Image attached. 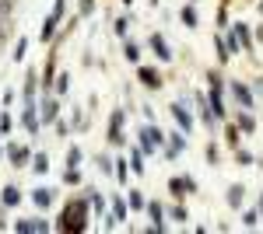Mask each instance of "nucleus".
<instances>
[{
    "mask_svg": "<svg viewBox=\"0 0 263 234\" xmlns=\"http://www.w3.org/2000/svg\"><path fill=\"white\" fill-rule=\"evenodd\" d=\"M126 214H130V203H123V196H116L112 199V217L116 220H126Z\"/></svg>",
    "mask_w": 263,
    "mask_h": 234,
    "instance_id": "16",
    "label": "nucleus"
},
{
    "mask_svg": "<svg viewBox=\"0 0 263 234\" xmlns=\"http://www.w3.org/2000/svg\"><path fill=\"white\" fill-rule=\"evenodd\" d=\"M242 224H246V227H256V224H260V214H253V210H249V214L242 217Z\"/></svg>",
    "mask_w": 263,
    "mask_h": 234,
    "instance_id": "34",
    "label": "nucleus"
},
{
    "mask_svg": "<svg viewBox=\"0 0 263 234\" xmlns=\"http://www.w3.org/2000/svg\"><path fill=\"white\" fill-rule=\"evenodd\" d=\"M235 35H239V42H242V53H249V49H253V35H249V28H246V25H235Z\"/></svg>",
    "mask_w": 263,
    "mask_h": 234,
    "instance_id": "17",
    "label": "nucleus"
},
{
    "mask_svg": "<svg viewBox=\"0 0 263 234\" xmlns=\"http://www.w3.org/2000/svg\"><path fill=\"white\" fill-rule=\"evenodd\" d=\"M11 126H14V122H11V112H4V116H0V133H11Z\"/></svg>",
    "mask_w": 263,
    "mask_h": 234,
    "instance_id": "33",
    "label": "nucleus"
},
{
    "mask_svg": "<svg viewBox=\"0 0 263 234\" xmlns=\"http://www.w3.org/2000/svg\"><path fill=\"white\" fill-rule=\"evenodd\" d=\"M18 203H21V193L14 185H7V189H4V206H18Z\"/></svg>",
    "mask_w": 263,
    "mask_h": 234,
    "instance_id": "21",
    "label": "nucleus"
},
{
    "mask_svg": "<svg viewBox=\"0 0 263 234\" xmlns=\"http://www.w3.org/2000/svg\"><path fill=\"white\" fill-rule=\"evenodd\" d=\"M137 137H141V140H137V147L144 151V157H147V154H155V147H158V143H155V137H151V122L144 126V130L137 133Z\"/></svg>",
    "mask_w": 263,
    "mask_h": 234,
    "instance_id": "10",
    "label": "nucleus"
},
{
    "mask_svg": "<svg viewBox=\"0 0 263 234\" xmlns=\"http://www.w3.org/2000/svg\"><path fill=\"white\" fill-rule=\"evenodd\" d=\"M88 199H74V203H67V210L60 214V220H57V227L60 231H84L88 224Z\"/></svg>",
    "mask_w": 263,
    "mask_h": 234,
    "instance_id": "1",
    "label": "nucleus"
},
{
    "mask_svg": "<svg viewBox=\"0 0 263 234\" xmlns=\"http://www.w3.org/2000/svg\"><path fill=\"white\" fill-rule=\"evenodd\" d=\"M224 49H228V53H242V42H239V35H235V28L224 35Z\"/></svg>",
    "mask_w": 263,
    "mask_h": 234,
    "instance_id": "19",
    "label": "nucleus"
},
{
    "mask_svg": "<svg viewBox=\"0 0 263 234\" xmlns=\"http://www.w3.org/2000/svg\"><path fill=\"white\" fill-rule=\"evenodd\" d=\"M224 199H228V206H242V185H232Z\"/></svg>",
    "mask_w": 263,
    "mask_h": 234,
    "instance_id": "22",
    "label": "nucleus"
},
{
    "mask_svg": "<svg viewBox=\"0 0 263 234\" xmlns=\"http://www.w3.org/2000/svg\"><path fill=\"white\" fill-rule=\"evenodd\" d=\"M123 4H134V0H123Z\"/></svg>",
    "mask_w": 263,
    "mask_h": 234,
    "instance_id": "45",
    "label": "nucleus"
},
{
    "mask_svg": "<svg viewBox=\"0 0 263 234\" xmlns=\"http://www.w3.org/2000/svg\"><path fill=\"white\" fill-rule=\"evenodd\" d=\"M88 203H91V206H95V210H102V206H105V199H102L99 193H91V196H88Z\"/></svg>",
    "mask_w": 263,
    "mask_h": 234,
    "instance_id": "38",
    "label": "nucleus"
},
{
    "mask_svg": "<svg viewBox=\"0 0 263 234\" xmlns=\"http://www.w3.org/2000/svg\"><path fill=\"white\" fill-rule=\"evenodd\" d=\"M7 25H11V18H0V42L7 39Z\"/></svg>",
    "mask_w": 263,
    "mask_h": 234,
    "instance_id": "42",
    "label": "nucleus"
},
{
    "mask_svg": "<svg viewBox=\"0 0 263 234\" xmlns=\"http://www.w3.org/2000/svg\"><path fill=\"white\" fill-rule=\"evenodd\" d=\"M32 203H35L39 210H46V206L53 203V189H35V193H32Z\"/></svg>",
    "mask_w": 263,
    "mask_h": 234,
    "instance_id": "13",
    "label": "nucleus"
},
{
    "mask_svg": "<svg viewBox=\"0 0 263 234\" xmlns=\"http://www.w3.org/2000/svg\"><path fill=\"white\" fill-rule=\"evenodd\" d=\"M42 122H57V119H60V105H57V98H46V101H42Z\"/></svg>",
    "mask_w": 263,
    "mask_h": 234,
    "instance_id": "11",
    "label": "nucleus"
},
{
    "mask_svg": "<svg viewBox=\"0 0 263 234\" xmlns=\"http://www.w3.org/2000/svg\"><path fill=\"white\" fill-rule=\"evenodd\" d=\"M235 126H239L242 133H253V130H256V119L249 116V112H239V116H235Z\"/></svg>",
    "mask_w": 263,
    "mask_h": 234,
    "instance_id": "15",
    "label": "nucleus"
},
{
    "mask_svg": "<svg viewBox=\"0 0 263 234\" xmlns=\"http://www.w3.org/2000/svg\"><path fill=\"white\" fill-rule=\"evenodd\" d=\"M239 133H242V130H239V126L232 122V126H228V133H224V140H228V147H235V143H239Z\"/></svg>",
    "mask_w": 263,
    "mask_h": 234,
    "instance_id": "27",
    "label": "nucleus"
},
{
    "mask_svg": "<svg viewBox=\"0 0 263 234\" xmlns=\"http://www.w3.org/2000/svg\"><path fill=\"white\" fill-rule=\"evenodd\" d=\"M256 35H260V42H263V28H260V32H256Z\"/></svg>",
    "mask_w": 263,
    "mask_h": 234,
    "instance_id": "44",
    "label": "nucleus"
},
{
    "mask_svg": "<svg viewBox=\"0 0 263 234\" xmlns=\"http://www.w3.org/2000/svg\"><path fill=\"white\" fill-rule=\"evenodd\" d=\"M126 175H130V161H116V178H120V182H126Z\"/></svg>",
    "mask_w": 263,
    "mask_h": 234,
    "instance_id": "26",
    "label": "nucleus"
},
{
    "mask_svg": "<svg viewBox=\"0 0 263 234\" xmlns=\"http://www.w3.org/2000/svg\"><path fill=\"white\" fill-rule=\"evenodd\" d=\"M25 53H28V39H18V46H14V53H11V56H14V59H25Z\"/></svg>",
    "mask_w": 263,
    "mask_h": 234,
    "instance_id": "30",
    "label": "nucleus"
},
{
    "mask_svg": "<svg viewBox=\"0 0 263 234\" xmlns=\"http://www.w3.org/2000/svg\"><path fill=\"white\" fill-rule=\"evenodd\" d=\"M123 122H126V112L116 109V112L109 116V137H105L112 147H123Z\"/></svg>",
    "mask_w": 263,
    "mask_h": 234,
    "instance_id": "2",
    "label": "nucleus"
},
{
    "mask_svg": "<svg viewBox=\"0 0 263 234\" xmlns=\"http://www.w3.org/2000/svg\"><path fill=\"white\" fill-rule=\"evenodd\" d=\"M14 14V0H0V18H11Z\"/></svg>",
    "mask_w": 263,
    "mask_h": 234,
    "instance_id": "32",
    "label": "nucleus"
},
{
    "mask_svg": "<svg viewBox=\"0 0 263 234\" xmlns=\"http://www.w3.org/2000/svg\"><path fill=\"white\" fill-rule=\"evenodd\" d=\"M182 25H186V28H197V11H193V4H186V7H182Z\"/></svg>",
    "mask_w": 263,
    "mask_h": 234,
    "instance_id": "20",
    "label": "nucleus"
},
{
    "mask_svg": "<svg viewBox=\"0 0 263 234\" xmlns=\"http://www.w3.org/2000/svg\"><path fill=\"white\" fill-rule=\"evenodd\" d=\"M63 182L78 185V182H81V172H78V168H67V172H63Z\"/></svg>",
    "mask_w": 263,
    "mask_h": 234,
    "instance_id": "31",
    "label": "nucleus"
},
{
    "mask_svg": "<svg viewBox=\"0 0 263 234\" xmlns=\"http://www.w3.org/2000/svg\"><path fill=\"white\" fill-rule=\"evenodd\" d=\"M81 164V147H70L67 151V168H78Z\"/></svg>",
    "mask_w": 263,
    "mask_h": 234,
    "instance_id": "24",
    "label": "nucleus"
},
{
    "mask_svg": "<svg viewBox=\"0 0 263 234\" xmlns=\"http://www.w3.org/2000/svg\"><path fill=\"white\" fill-rule=\"evenodd\" d=\"M126 203H130V210H144V206H147V199H144V193H137V189L130 193V199H126Z\"/></svg>",
    "mask_w": 263,
    "mask_h": 234,
    "instance_id": "23",
    "label": "nucleus"
},
{
    "mask_svg": "<svg viewBox=\"0 0 263 234\" xmlns=\"http://www.w3.org/2000/svg\"><path fill=\"white\" fill-rule=\"evenodd\" d=\"M0 157H4V154H0Z\"/></svg>",
    "mask_w": 263,
    "mask_h": 234,
    "instance_id": "46",
    "label": "nucleus"
},
{
    "mask_svg": "<svg viewBox=\"0 0 263 234\" xmlns=\"http://www.w3.org/2000/svg\"><path fill=\"white\" fill-rule=\"evenodd\" d=\"M7 154H11V161H14V164H25V161L32 157V151H28V147H11Z\"/></svg>",
    "mask_w": 263,
    "mask_h": 234,
    "instance_id": "18",
    "label": "nucleus"
},
{
    "mask_svg": "<svg viewBox=\"0 0 263 234\" xmlns=\"http://www.w3.org/2000/svg\"><path fill=\"white\" fill-rule=\"evenodd\" d=\"M172 119L179 122V130H182V133H190V130H193V116L186 112V105H179V101L172 105Z\"/></svg>",
    "mask_w": 263,
    "mask_h": 234,
    "instance_id": "5",
    "label": "nucleus"
},
{
    "mask_svg": "<svg viewBox=\"0 0 263 234\" xmlns=\"http://www.w3.org/2000/svg\"><path fill=\"white\" fill-rule=\"evenodd\" d=\"M14 231L18 234H42V231H49V224L46 220H18Z\"/></svg>",
    "mask_w": 263,
    "mask_h": 234,
    "instance_id": "7",
    "label": "nucleus"
},
{
    "mask_svg": "<svg viewBox=\"0 0 263 234\" xmlns=\"http://www.w3.org/2000/svg\"><path fill=\"white\" fill-rule=\"evenodd\" d=\"M137 80H141L144 88H151V91H158V88L165 84L162 74H158V70H151V67H141V70H137Z\"/></svg>",
    "mask_w": 263,
    "mask_h": 234,
    "instance_id": "3",
    "label": "nucleus"
},
{
    "mask_svg": "<svg viewBox=\"0 0 263 234\" xmlns=\"http://www.w3.org/2000/svg\"><path fill=\"white\" fill-rule=\"evenodd\" d=\"M67 88H70V77H67V74L57 77V91H60V95H67Z\"/></svg>",
    "mask_w": 263,
    "mask_h": 234,
    "instance_id": "36",
    "label": "nucleus"
},
{
    "mask_svg": "<svg viewBox=\"0 0 263 234\" xmlns=\"http://www.w3.org/2000/svg\"><path fill=\"white\" fill-rule=\"evenodd\" d=\"M172 220H179V224H182V220H186V210H182V206H172Z\"/></svg>",
    "mask_w": 263,
    "mask_h": 234,
    "instance_id": "41",
    "label": "nucleus"
},
{
    "mask_svg": "<svg viewBox=\"0 0 263 234\" xmlns=\"http://www.w3.org/2000/svg\"><path fill=\"white\" fill-rule=\"evenodd\" d=\"M260 214H263V193H260Z\"/></svg>",
    "mask_w": 263,
    "mask_h": 234,
    "instance_id": "43",
    "label": "nucleus"
},
{
    "mask_svg": "<svg viewBox=\"0 0 263 234\" xmlns=\"http://www.w3.org/2000/svg\"><path fill=\"white\" fill-rule=\"evenodd\" d=\"M232 95H235V101H239L242 109H253V91H249L246 84H239V80H232Z\"/></svg>",
    "mask_w": 263,
    "mask_h": 234,
    "instance_id": "8",
    "label": "nucleus"
},
{
    "mask_svg": "<svg viewBox=\"0 0 263 234\" xmlns=\"http://www.w3.org/2000/svg\"><path fill=\"white\" fill-rule=\"evenodd\" d=\"M123 56L130 59V63H137V59H141V49H137L134 42H126V53H123Z\"/></svg>",
    "mask_w": 263,
    "mask_h": 234,
    "instance_id": "29",
    "label": "nucleus"
},
{
    "mask_svg": "<svg viewBox=\"0 0 263 234\" xmlns=\"http://www.w3.org/2000/svg\"><path fill=\"white\" fill-rule=\"evenodd\" d=\"M32 168H35L39 175H46V172H49V161H46V154H39V157H35V161H32Z\"/></svg>",
    "mask_w": 263,
    "mask_h": 234,
    "instance_id": "28",
    "label": "nucleus"
},
{
    "mask_svg": "<svg viewBox=\"0 0 263 234\" xmlns=\"http://www.w3.org/2000/svg\"><path fill=\"white\" fill-rule=\"evenodd\" d=\"M151 49H155V56H158V59H165V63L172 59V49H168V42H165V35H158V32L151 35Z\"/></svg>",
    "mask_w": 263,
    "mask_h": 234,
    "instance_id": "9",
    "label": "nucleus"
},
{
    "mask_svg": "<svg viewBox=\"0 0 263 234\" xmlns=\"http://www.w3.org/2000/svg\"><path fill=\"white\" fill-rule=\"evenodd\" d=\"M235 161H239V164H253V154H249V151H235Z\"/></svg>",
    "mask_w": 263,
    "mask_h": 234,
    "instance_id": "37",
    "label": "nucleus"
},
{
    "mask_svg": "<svg viewBox=\"0 0 263 234\" xmlns=\"http://www.w3.org/2000/svg\"><path fill=\"white\" fill-rule=\"evenodd\" d=\"M126 28H130V21H126V18H120V21H116V35H120V39L126 35Z\"/></svg>",
    "mask_w": 263,
    "mask_h": 234,
    "instance_id": "39",
    "label": "nucleus"
},
{
    "mask_svg": "<svg viewBox=\"0 0 263 234\" xmlns=\"http://www.w3.org/2000/svg\"><path fill=\"white\" fill-rule=\"evenodd\" d=\"M130 172H134V175H144V172H147V164H144V151H141V147H134V151H130Z\"/></svg>",
    "mask_w": 263,
    "mask_h": 234,
    "instance_id": "12",
    "label": "nucleus"
},
{
    "mask_svg": "<svg viewBox=\"0 0 263 234\" xmlns=\"http://www.w3.org/2000/svg\"><path fill=\"white\" fill-rule=\"evenodd\" d=\"M35 84H39V74L28 70V77H25V101H35Z\"/></svg>",
    "mask_w": 263,
    "mask_h": 234,
    "instance_id": "14",
    "label": "nucleus"
},
{
    "mask_svg": "<svg viewBox=\"0 0 263 234\" xmlns=\"http://www.w3.org/2000/svg\"><path fill=\"white\" fill-rule=\"evenodd\" d=\"M182 151H186V133H172V137H168V147H165V157L176 161Z\"/></svg>",
    "mask_w": 263,
    "mask_h": 234,
    "instance_id": "4",
    "label": "nucleus"
},
{
    "mask_svg": "<svg viewBox=\"0 0 263 234\" xmlns=\"http://www.w3.org/2000/svg\"><path fill=\"white\" fill-rule=\"evenodd\" d=\"M99 172H102V175H116V161H109V157H99Z\"/></svg>",
    "mask_w": 263,
    "mask_h": 234,
    "instance_id": "25",
    "label": "nucleus"
},
{
    "mask_svg": "<svg viewBox=\"0 0 263 234\" xmlns=\"http://www.w3.org/2000/svg\"><path fill=\"white\" fill-rule=\"evenodd\" d=\"M91 7H95V0H81V18H88V14H91Z\"/></svg>",
    "mask_w": 263,
    "mask_h": 234,
    "instance_id": "40",
    "label": "nucleus"
},
{
    "mask_svg": "<svg viewBox=\"0 0 263 234\" xmlns=\"http://www.w3.org/2000/svg\"><path fill=\"white\" fill-rule=\"evenodd\" d=\"M21 122H25V130H28V133H35V130H39V122H42V119L35 116V101H25V112H21Z\"/></svg>",
    "mask_w": 263,
    "mask_h": 234,
    "instance_id": "6",
    "label": "nucleus"
},
{
    "mask_svg": "<svg viewBox=\"0 0 263 234\" xmlns=\"http://www.w3.org/2000/svg\"><path fill=\"white\" fill-rule=\"evenodd\" d=\"M63 7H67V0H57V4H53V11H49V14H53V18L60 21V18H63Z\"/></svg>",
    "mask_w": 263,
    "mask_h": 234,
    "instance_id": "35",
    "label": "nucleus"
}]
</instances>
